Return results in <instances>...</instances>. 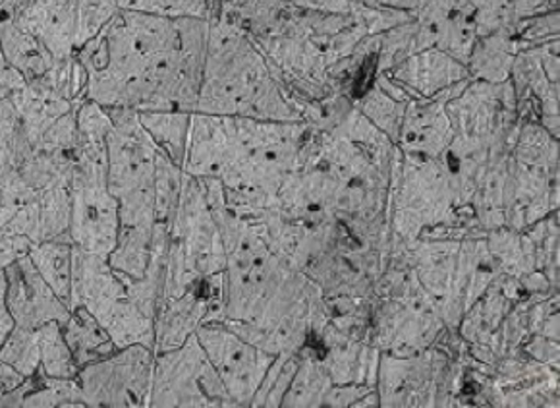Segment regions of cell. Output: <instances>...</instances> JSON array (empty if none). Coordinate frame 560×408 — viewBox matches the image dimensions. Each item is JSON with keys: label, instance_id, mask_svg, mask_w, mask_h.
<instances>
[{"label": "cell", "instance_id": "3957f363", "mask_svg": "<svg viewBox=\"0 0 560 408\" xmlns=\"http://www.w3.org/2000/svg\"><path fill=\"white\" fill-rule=\"evenodd\" d=\"M107 184L118 201L124 229L155 226L158 143L141 126L138 110L107 108Z\"/></svg>", "mask_w": 560, "mask_h": 408}, {"label": "cell", "instance_id": "1f68e13d", "mask_svg": "<svg viewBox=\"0 0 560 408\" xmlns=\"http://www.w3.org/2000/svg\"><path fill=\"white\" fill-rule=\"evenodd\" d=\"M24 374H20L16 368L10 366L4 360H0V397L16 392L18 387L24 384Z\"/></svg>", "mask_w": 560, "mask_h": 408}, {"label": "cell", "instance_id": "6da1fadb", "mask_svg": "<svg viewBox=\"0 0 560 408\" xmlns=\"http://www.w3.org/2000/svg\"><path fill=\"white\" fill-rule=\"evenodd\" d=\"M207 18L120 9L75 50L85 100L103 108L196 113L206 65Z\"/></svg>", "mask_w": 560, "mask_h": 408}, {"label": "cell", "instance_id": "7a4b0ae2", "mask_svg": "<svg viewBox=\"0 0 560 408\" xmlns=\"http://www.w3.org/2000/svg\"><path fill=\"white\" fill-rule=\"evenodd\" d=\"M209 20L206 65L196 113L272 123H304L296 105L280 92L264 57L246 35L223 18Z\"/></svg>", "mask_w": 560, "mask_h": 408}, {"label": "cell", "instance_id": "ffe728a7", "mask_svg": "<svg viewBox=\"0 0 560 408\" xmlns=\"http://www.w3.org/2000/svg\"><path fill=\"white\" fill-rule=\"evenodd\" d=\"M329 372L323 366L319 352L305 342L298 350L296 374L290 382L289 392L280 403V407H323L325 397L332 387Z\"/></svg>", "mask_w": 560, "mask_h": 408}, {"label": "cell", "instance_id": "4316f807", "mask_svg": "<svg viewBox=\"0 0 560 408\" xmlns=\"http://www.w3.org/2000/svg\"><path fill=\"white\" fill-rule=\"evenodd\" d=\"M116 0H80V18H78V49L100 34L118 12Z\"/></svg>", "mask_w": 560, "mask_h": 408}, {"label": "cell", "instance_id": "5bb4252c", "mask_svg": "<svg viewBox=\"0 0 560 408\" xmlns=\"http://www.w3.org/2000/svg\"><path fill=\"white\" fill-rule=\"evenodd\" d=\"M468 78L470 74L464 65L453 59L445 50H425L404 62H398L393 80L412 88L423 97H433Z\"/></svg>", "mask_w": 560, "mask_h": 408}, {"label": "cell", "instance_id": "603a6c76", "mask_svg": "<svg viewBox=\"0 0 560 408\" xmlns=\"http://www.w3.org/2000/svg\"><path fill=\"white\" fill-rule=\"evenodd\" d=\"M153 229H118L115 250L108 254L110 267L132 279H143L151 259Z\"/></svg>", "mask_w": 560, "mask_h": 408}, {"label": "cell", "instance_id": "f546056e", "mask_svg": "<svg viewBox=\"0 0 560 408\" xmlns=\"http://www.w3.org/2000/svg\"><path fill=\"white\" fill-rule=\"evenodd\" d=\"M522 350L526 352L527 357H532V359L544 362L547 366L559 370V341H552V339L539 337V335H532L522 345Z\"/></svg>", "mask_w": 560, "mask_h": 408}, {"label": "cell", "instance_id": "9a60e30c", "mask_svg": "<svg viewBox=\"0 0 560 408\" xmlns=\"http://www.w3.org/2000/svg\"><path fill=\"white\" fill-rule=\"evenodd\" d=\"M319 357L335 385H375L377 382L381 352L370 341L338 337L319 350Z\"/></svg>", "mask_w": 560, "mask_h": 408}, {"label": "cell", "instance_id": "f1b7e54d", "mask_svg": "<svg viewBox=\"0 0 560 408\" xmlns=\"http://www.w3.org/2000/svg\"><path fill=\"white\" fill-rule=\"evenodd\" d=\"M34 242L24 234H12L0 231V269H7L16 259L25 258L32 250Z\"/></svg>", "mask_w": 560, "mask_h": 408}, {"label": "cell", "instance_id": "ac0fdd59", "mask_svg": "<svg viewBox=\"0 0 560 408\" xmlns=\"http://www.w3.org/2000/svg\"><path fill=\"white\" fill-rule=\"evenodd\" d=\"M27 256L34 261L35 269L47 281L52 292L70 308L74 264V242L70 234L34 244Z\"/></svg>", "mask_w": 560, "mask_h": 408}, {"label": "cell", "instance_id": "d6986e66", "mask_svg": "<svg viewBox=\"0 0 560 408\" xmlns=\"http://www.w3.org/2000/svg\"><path fill=\"white\" fill-rule=\"evenodd\" d=\"M62 335L80 368L95 360L107 359L118 350L107 329L83 306H75L70 312L67 322L62 324Z\"/></svg>", "mask_w": 560, "mask_h": 408}, {"label": "cell", "instance_id": "2e32d148", "mask_svg": "<svg viewBox=\"0 0 560 408\" xmlns=\"http://www.w3.org/2000/svg\"><path fill=\"white\" fill-rule=\"evenodd\" d=\"M0 49L10 67L24 78L25 84L42 80L57 65V59L47 47L18 24L14 18L0 20Z\"/></svg>", "mask_w": 560, "mask_h": 408}, {"label": "cell", "instance_id": "9c48e42d", "mask_svg": "<svg viewBox=\"0 0 560 408\" xmlns=\"http://www.w3.org/2000/svg\"><path fill=\"white\" fill-rule=\"evenodd\" d=\"M118 201L108 190L107 165L74 163L68 234L80 250L108 258L118 238Z\"/></svg>", "mask_w": 560, "mask_h": 408}, {"label": "cell", "instance_id": "7c38bea8", "mask_svg": "<svg viewBox=\"0 0 560 408\" xmlns=\"http://www.w3.org/2000/svg\"><path fill=\"white\" fill-rule=\"evenodd\" d=\"M7 304L20 327L39 329L49 322L62 325L72 310L58 299L47 281L35 269L30 256L20 258L4 269Z\"/></svg>", "mask_w": 560, "mask_h": 408}, {"label": "cell", "instance_id": "4fadbf2b", "mask_svg": "<svg viewBox=\"0 0 560 408\" xmlns=\"http://www.w3.org/2000/svg\"><path fill=\"white\" fill-rule=\"evenodd\" d=\"M12 18L37 37L55 59L74 57L80 0H27L24 9Z\"/></svg>", "mask_w": 560, "mask_h": 408}, {"label": "cell", "instance_id": "7402d4cb", "mask_svg": "<svg viewBox=\"0 0 560 408\" xmlns=\"http://www.w3.org/2000/svg\"><path fill=\"white\" fill-rule=\"evenodd\" d=\"M140 115L141 126L151 136V140L158 143L159 150L166 158L182 167L184 153H186V140L190 130L191 113L184 110H143Z\"/></svg>", "mask_w": 560, "mask_h": 408}, {"label": "cell", "instance_id": "d6a6232c", "mask_svg": "<svg viewBox=\"0 0 560 408\" xmlns=\"http://www.w3.org/2000/svg\"><path fill=\"white\" fill-rule=\"evenodd\" d=\"M7 97H10V90H7V88H2V85H0V101H4Z\"/></svg>", "mask_w": 560, "mask_h": 408}, {"label": "cell", "instance_id": "52a82bcc", "mask_svg": "<svg viewBox=\"0 0 560 408\" xmlns=\"http://www.w3.org/2000/svg\"><path fill=\"white\" fill-rule=\"evenodd\" d=\"M149 407H234L196 334L178 349L155 354Z\"/></svg>", "mask_w": 560, "mask_h": 408}, {"label": "cell", "instance_id": "44dd1931", "mask_svg": "<svg viewBox=\"0 0 560 408\" xmlns=\"http://www.w3.org/2000/svg\"><path fill=\"white\" fill-rule=\"evenodd\" d=\"M486 242L499 273L522 279L536 269L534 244L524 231L520 233L509 226H501L489 231Z\"/></svg>", "mask_w": 560, "mask_h": 408}, {"label": "cell", "instance_id": "5b68a950", "mask_svg": "<svg viewBox=\"0 0 560 408\" xmlns=\"http://www.w3.org/2000/svg\"><path fill=\"white\" fill-rule=\"evenodd\" d=\"M226 266L223 241L198 178H182V193L166 254L165 283L161 299H174ZM159 299V301H161Z\"/></svg>", "mask_w": 560, "mask_h": 408}, {"label": "cell", "instance_id": "d4e9b609", "mask_svg": "<svg viewBox=\"0 0 560 408\" xmlns=\"http://www.w3.org/2000/svg\"><path fill=\"white\" fill-rule=\"evenodd\" d=\"M0 360L16 368L25 377L34 375L42 368V350H39V334L37 329H27L16 325L10 331L7 341L0 347Z\"/></svg>", "mask_w": 560, "mask_h": 408}, {"label": "cell", "instance_id": "e0dca14e", "mask_svg": "<svg viewBox=\"0 0 560 408\" xmlns=\"http://www.w3.org/2000/svg\"><path fill=\"white\" fill-rule=\"evenodd\" d=\"M0 407L60 408L85 407L78 380L50 377L42 368L34 375L25 377L16 392L0 397Z\"/></svg>", "mask_w": 560, "mask_h": 408}, {"label": "cell", "instance_id": "ba28073f", "mask_svg": "<svg viewBox=\"0 0 560 408\" xmlns=\"http://www.w3.org/2000/svg\"><path fill=\"white\" fill-rule=\"evenodd\" d=\"M155 350L128 345L75 375L85 407H149Z\"/></svg>", "mask_w": 560, "mask_h": 408}, {"label": "cell", "instance_id": "8992f818", "mask_svg": "<svg viewBox=\"0 0 560 408\" xmlns=\"http://www.w3.org/2000/svg\"><path fill=\"white\" fill-rule=\"evenodd\" d=\"M468 350L433 345L413 357L381 354L380 407H464Z\"/></svg>", "mask_w": 560, "mask_h": 408}, {"label": "cell", "instance_id": "277c9868", "mask_svg": "<svg viewBox=\"0 0 560 408\" xmlns=\"http://www.w3.org/2000/svg\"><path fill=\"white\" fill-rule=\"evenodd\" d=\"M83 306L110 335L118 349L128 345L155 347V312L138 299L132 277L115 271L108 259L74 246L72 302L70 310Z\"/></svg>", "mask_w": 560, "mask_h": 408}, {"label": "cell", "instance_id": "30bf717a", "mask_svg": "<svg viewBox=\"0 0 560 408\" xmlns=\"http://www.w3.org/2000/svg\"><path fill=\"white\" fill-rule=\"evenodd\" d=\"M196 337L221 377L234 407H249L275 354L244 341L221 322L199 325Z\"/></svg>", "mask_w": 560, "mask_h": 408}, {"label": "cell", "instance_id": "8fae6325", "mask_svg": "<svg viewBox=\"0 0 560 408\" xmlns=\"http://www.w3.org/2000/svg\"><path fill=\"white\" fill-rule=\"evenodd\" d=\"M406 246H408V256H410L413 273L441 310L446 329L458 331L462 310L454 296V287H456L460 241L418 238Z\"/></svg>", "mask_w": 560, "mask_h": 408}, {"label": "cell", "instance_id": "cb8c5ba5", "mask_svg": "<svg viewBox=\"0 0 560 408\" xmlns=\"http://www.w3.org/2000/svg\"><path fill=\"white\" fill-rule=\"evenodd\" d=\"M39 350H42V372L50 377L75 380L80 366L75 362L72 350L62 335V325L49 322L37 329Z\"/></svg>", "mask_w": 560, "mask_h": 408}, {"label": "cell", "instance_id": "4dcf8cb0", "mask_svg": "<svg viewBox=\"0 0 560 408\" xmlns=\"http://www.w3.org/2000/svg\"><path fill=\"white\" fill-rule=\"evenodd\" d=\"M16 327L14 317L10 314L9 304H7V276L4 269H0V347L7 341L10 331Z\"/></svg>", "mask_w": 560, "mask_h": 408}, {"label": "cell", "instance_id": "83f0119b", "mask_svg": "<svg viewBox=\"0 0 560 408\" xmlns=\"http://www.w3.org/2000/svg\"><path fill=\"white\" fill-rule=\"evenodd\" d=\"M323 407H380V393L375 385H332L325 397Z\"/></svg>", "mask_w": 560, "mask_h": 408}, {"label": "cell", "instance_id": "484cf974", "mask_svg": "<svg viewBox=\"0 0 560 408\" xmlns=\"http://www.w3.org/2000/svg\"><path fill=\"white\" fill-rule=\"evenodd\" d=\"M296 368L298 350L277 354L249 407H280V403L289 392L290 382L296 374Z\"/></svg>", "mask_w": 560, "mask_h": 408}]
</instances>
